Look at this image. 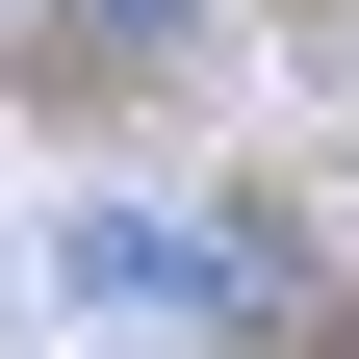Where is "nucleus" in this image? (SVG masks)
Instances as JSON below:
<instances>
[{
  "label": "nucleus",
  "instance_id": "1",
  "mask_svg": "<svg viewBox=\"0 0 359 359\" xmlns=\"http://www.w3.org/2000/svg\"><path fill=\"white\" fill-rule=\"evenodd\" d=\"M77 26H103V52H180V26H205V0H77Z\"/></svg>",
  "mask_w": 359,
  "mask_h": 359
}]
</instances>
